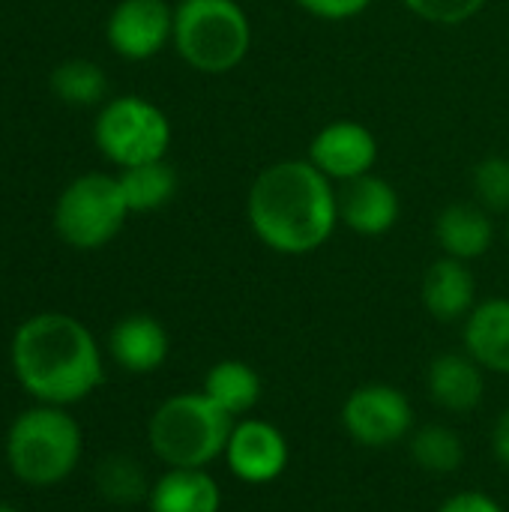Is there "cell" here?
<instances>
[{"instance_id": "6da1fadb", "label": "cell", "mask_w": 509, "mask_h": 512, "mask_svg": "<svg viewBox=\"0 0 509 512\" xmlns=\"http://www.w3.org/2000/svg\"><path fill=\"white\" fill-rule=\"evenodd\" d=\"M252 234L276 255H312L339 228V192L309 159H282L258 171L246 195Z\"/></svg>"}, {"instance_id": "7a4b0ae2", "label": "cell", "mask_w": 509, "mask_h": 512, "mask_svg": "<svg viewBox=\"0 0 509 512\" xmlns=\"http://www.w3.org/2000/svg\"><path fill=\"white\" fill-rule=\"evenodd\" d=\"M12 369L18 384L42 405H75L105 378L93 333L72 315L42 312L12 336Z\"/></svg>"}, {"instance_id": "3957f363", "label": "cell", "mask_w": 509, "mask_h": 512, "mask_svg": "<svg viewBox=\"0 0 509 512\" xmlns=\"http://www.w3.org/2000/svg\"><path fill=\"white\" fill-rule=\"evenodd\" d=\"M171 45L189 69L225 75L249 57L252 21L237 0H180Z\"/></svg>"}, {"instance_id": "277c9868", "label": "cell", "mask_w": 509, "mask_h": 512, "mask_svg": "<svg viewBox=\"0 0 509 512\" xmlns=\"http://www.w3.org/2000/svg\"><path fill=\"white\" fill-rule=\"evenodd\" d=\"M234 423L204 393H177L153 411L147 441L168 468H207L225 456Z\"/></svg>"}, {"instance_id": "5b68a950", "label": "cell", "mask_w": 509, "mask_h": 512, "mask_svg": "<svg viewBox=\"0 0 509 512\" xmlns=\"http://www.w3.org/2000/svg\"><path fill=\"white\" fill-rule=\"evenodd\" d=\"M81 459V429L57 405L24 411L6 435V462L12 474L30 486H54L66 480Z\"/></svg>"}, {"instance_id": "8992f818", "label": "cell", "mask_w": 509, "mask_h": 512, "mask_svg": "<svg viewBox=\"0 0 509 512\" xmlns=\"http://www.w3.org/2000/svg\"><path fill=\"white\" fill-rule=\"evenodd\" d=\"M93 141L99 153L123 171L165 159L171 147V120L156 102L138 93L114 96L105 99L96 114Z\"/></svg>"}, {"instance_id": "52a82bcc", "label": "cell", "mask_w": 509, "mask_h": 512, "mask_svg": "<svg viewBox=\"0 0 509 512\" xmlns=\"http://www.w3.org/2000/svg\"><path fill=\"white\" fill-rule=\"evenodd\" d=\"M129 204L123 198L120 180L102 171L93 174H81L75 177L54 204V231L57 237L81 252H93L108 246L126 216H129Z\"/></svg>"}, {"instance_id": "ba28073f", "label": "cell", "mask_w": 509, "mask_h": 512, "mask_svg": "<svg viewBox=\"0 0 509 512\" xmlns=\"http://www.w3.org/2000/svg\"><path fill=\"white\" fill-rule=\"evenodd\" d=\"M345 435L363 450H387L411 438L414 405L405 390L393 384L354 387L339 411Z\"/></svg>"}, {"instance_id": "9c48e42d", "label": "cell", "mask_w": 509, "mask_h": 512, "mask_svg": "<svg viewBox=\"0 0 509 512\" xmlns=\"http://www.w3.org/2000/svg\"><path fill=\"white\" fill-rule=\"evenodd\" d=\"M222 459L240 483L267 486V483H276L288 471L291 444L282 435V429H276L273 423L243 417L234 423Z\"/></svg>"}, {"instance_id": "30bf717a", "label": "cell", "mask_w": 509, "mask_h": 512, "mask_svg": "<svg viewBox=\"0 0 509 512\" xmlns=\"http://www.w3.org/2000/svg\"><path fill=\"white\" fill-rule=\"evenodd\" d=\"M105 39L126 60H150L174 39L168 0H120L105 24Z\"/></svg>"}, {"instance_id": "8fae6325", "label": "cell", "mask_w": 509, "mask_h": 512, "mask_svg": "<svg viewBox=\"0 0 509 512\" xmlns=\"http://www.w3.org/2000/svg\"><path fill=\"white\" fill-rule=\"evenodd\" d=\"M306 159L327 180L342 186L348 180L372 174L378 162V138L357 120H330L312 135Z\"/></svg>"}, {"instance_id": "7c38bea8", "label": "cell", "mask_w": 509, "mask_h": 512, "mask_svg": "<svg viewBox=\"0 0 509 512\" xmlns=\"http://www.w3.org/2000/svg\"><path fill=\"white\" fill-rule=\"evenodd\" d=\"M402 201L393 183L378 174H363L339 186V222L360 237H384L396 228Z\"/></svg>"}, {"instance_id": "4fadbf2b", "label": "cell", "mask_w": 509, "mask_h": 512, "mask_svg": "<svg viewBox=\"0 0 509 512\" xmlns=\"http://www.w3.org/2000/svg\"><path fill=\"white\" fill-rule=\"evenodd\" d=\"M426 393L447 414H471L486 396V369L468 351L438 354L426 369Z\"/></svg>"}, {"instance_id": "5bb4252c", "label": "cell", "mask_w": 509, "mask_h": 512, "mask_svg": "<svg viewBox=\"0 0 509 512\" xmlns=\"http://www.w3.org/2000/svg\"><path fill=\"white\" fill-rule=\"evenodd\" d=\"M420 300L435 321H444V324L465 321L471 315V309L480 303L477 279H474L468 261H456L447 255L432 261L423 276V285H420Z\"/></svg>"}, {"instance_id": "9a60e30c", "label": "cell", "mask_w": 509, "mask_h": 512, "mask_svg": "<svg viewBox=\"0 0 509 512\" xmlns=\"http://www.w3.org/2000/svg\"><path fill=\"white\" fill-rule=\"evenodd\" d=\"M108 351L120 369H126L132 375H150L168 360L171 339L159 318L135 312L114 324V330L108 336Z\"/></svg>"}, {"instance_id": "2e32d148", "label": "cell", "mask_w": 509, "mask_h": 512, "mask_svg": "<svg viewBox=\"0 0 509 512\" xmlns=\"http://www.w3.org/2000/svg\"><path fill=\"white\" fill-rule=\"evenodd\" d=\"M465 351L492 375H509V297L480 300L465 318Z\"/></svg>"}, {"instance_id": "e0dca14e", "label": "cell", "mask_w": 509, "mask_h": 512, "mask_svg": "<svg viewBox=\"0 0 509 512\" xmlns=\"http://www.w3.org/2000/svg\"><path fill=\"white\" fill-rule=\"evenodd\" d=\"M435 240L447 258L456 261H477L495 243V225L483 204L456 201L447 204L435 219Z\"/></svg>"}, {"instance_id": "ac0fdd59", "label": "cell", "mask_w": 509, "mask_h": 512, "mask_svg": "<svg viewBox=\"0 0 509 512\" xmlns=\"http://www.w3.org/2000/svg\"><path fill=\"white\" fill-rule=\"evenodd\" d=\"M150 512H219L222 489L207 468H168L147 495Z\"/></svg>"}, {"instance_id": "d6986e66", "label": "cell", "mask_w": 509, "mask_h": 512, "mask_svg": "<svg viewBox=\"0 0 509 512\" xmlns=\"http://www.w3.org/2000/svg\"><path fill=\"white\" fill-rule=\"evenodd\" d=\"M261 375L243 360H219L207 369L201 393L219 405L231 420L249 417V411L261 402Z\"/></svg>"}, {"instance_id": "ffe728a7", "label": "cell", "mask_w": 509, "mask_h": 512, "mask_svg": "<svg viewBox=\"0 0 509 512\" xmlns=\"http://www.w3.org/2000/svg\"><path fill=\"white\" fill-rule=\"evenodd\" d=\"M123 198L129 204L132 213H150L165 207L174 192H177V171L168 165V159H156V162H144V165H132L123 168L117 174Z\"/></svg>"}, {"instance_id": "44dd1931", "label": "cell", "mask_w": 509, "mask_h": 512, "mask_svg": "<svg viewBox=\"0 0 509 512\" xmlns=\"http://www.w3.org/2000/svg\"><path fill=\"white\" fill-rule=\"evenodd\" d=\"M411 459L420 471L435 477H450L465 462V444L459 432L441 423H429L411 432Z\"/></svg>"}, {"instance_id": "7402d4cb", "label": "cell", "mask_w": 509, "mask_h": 512, "mask_svg": "<svg viewBox=\"0 0 509 512\" xmlns=\"http://www.w3.org/2000/svg\"><path fill=\"white\" fill-rule=\"evenodd\" d=\"M51 90L60 102L66 105H99L108 96V78L105 69L93 60H63L60 66H54L51 72Z\"/></svg>"}, {"instance_id": "603a6c76", "label": "cell", "mask_w": 509, "mask_h": 512, "mask_svg": "<svg viewBox=\"0 0 509 512\" xmlns=\"http://www.w3.org/2000/svg\"><path fill=\"white\" fill-rule=\"evenodd\" d=\"M96 486L114 504H135L150 495L141 465L129 456H108L96 471Z\"/></svg>"}, {"instance_id": "cb8c5ba5", "label": "cell", "mask_w": 509, "mask_h": 512, "mask_svg": "<svg viewBox=\"0 0 509 512\" xmlns=\"http://www.w3.org/2000/svg\"><path fill=\"white\" fill-rule=\"evenodd\" d=\"M471 186L477 201L486 210H509V159L507 156H486L471 171Z\"/></svg>"}, {"instance_id": "d4e9b609", "label": "cell", "mask_w": 509, "mask_h": 512, "mask_svg": "<svg viewBox=\"0 0 509 512\" xmlns=\"http://www.w3.org/2000/svg\"><path fill=\"white\" fill-rule=\"evenodd\" d=\"M489 0H402V6L408 12H414L417 18L429 21V24H441V27H456L471 21Z\"/></svg>"}, {"instance_id": "484cf974", "label": "cell", "mask_w": 509, "mask_h": 512, "mask_svg": "<svg viewBox=\"0 0 509 512\" xmlns=\"http://www.w3.org/2000/svg\"><path fill=\"white\" fill-rule=\"evenodd\" d=\"M294 3L321 21H348L372 6V0H294Z\"/></svg>"}, {"instance_id": "4316f807", "label": "cell", "mask_w": 509, "mask_h": 512, "mask_svg": "<svg viewBox=\"0 0 509 512\" xmlns=\"http://www.w3.org/2000/svg\"><path fill=\"white\" fill-rule=\"evenodd\" d=\"M438 512H504V507L486 495V492H477V489H468V492H459L453 498H447Z\"/></svg>"}, {"instance_id": "83f0119b", "label": "cell", "mask_w": 509, "mask_h": 512, "mask_svg": "<svg viewBox=\"0 0 509 512\" xmlns=\"http://www.w3.org/2000/svg\"><path fill=\"white\" fill-rule=\"evenodd\" d=\"M492 453H495L498 465L509 471V408L498 417V423L492 429Z\"/></svg>"}, {"instance_id": "f1b7e54d", "label": "cell", "mask_w": 509, "mask_h": 512, "mask_svg": "<svg viewBox=\"0 0 509 512\" xmlns=\"http://www.w3.org/2000/svg\"><path fill=\"white\" fill-rule=\"evenodd\" d=\"M0 512H18L15 507H9V504H0Z\"/></svg>"}]
</instances>
